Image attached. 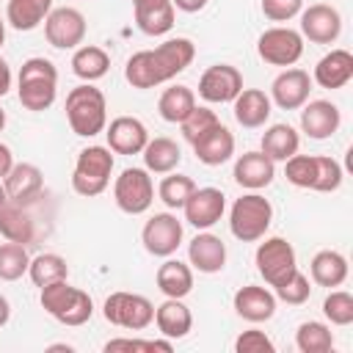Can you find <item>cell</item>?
Masks as SVG:
<instances>
[{
    "instance_id": "f5cc1de1",
    "label": "cell",
    "mask_w": 353,
    "mask_h": 353,
    "mask_svg": "<svg viewBox=\"0 0 353 353\" xmlns=\"http://www.w3.org/2000/svg\"><path fill=\"white\" fill-rule=\"evenodd\" d=\"M8 204V196H6V188H3V182H0V210Z\"/></svg>"
},
{
    "instance_id": "3957f363",
    "label": "cell",
    "mask_w": 353,
    "mask_h": 353,
    "mask_svg": "<svg viewBox=\"0 0 353 353\" xmlns=\"http://www.w3.org/2000/svg\"><path fill=\"white\" fill-rule=\"evenodd\" d=\"M17 94L25 110H47L58 94V69L50 58H28L17 74Z\"/></svg>"
},
{
    "instance_id": "83f0119b",
    "label": "cell",
    "mask_w": 353,
    "mask_h": 353,
    "mask_svg": "<svg viewBox=\"0 0 353 353\" xmlns=\"http://www.w3.org/2000/svg\"><path fill=\"white\" fill-rule=\"evenodd\" d=\"M309 273H312V281L320 287H328V290L342 287L347 279V259H345V254L331 251V248L317 251L309 262Z\"/></svg>"
},
{
    "instance_id": "c3c4849f",
    "label": "cell",
    "mask_w": 353,
    "mask_h": 353,
    "mask_svg": "<svg viewBox=\"0 0 353 353\" xmlns=\"http://www.w3.org/2000/svg\"><path fill=\"white\" fill-rule=\"evenodd\" d=\"M171 3H174V8H179L185 14H196V11H201L207 6V0H171Z\"/></svg>"
},
{
    "instance_id": "e0dca14e",
    "label": "cell",
    "mask_w": 353,
    "mask_h": 353,
    "mask_svg": "<svg viewBox=\"0 0 353 353\" xmlns=\"http://www.w3.org/2000/svg\"><path fill=\"white\" fill-rule=\"evenodd\" d=\"M309 91H312L309 72L290 66L281 74H276L270 85V102H276L281 110H298L303 108V102H309Z\"/></svg>"
},
{
    "instance_id": "44dd1931",
    "label": "cell",
    "mask_w": 353,
    "mask_h": 353,
    "mask_svg": "<svg viewBox=\"0 0 353 353\" xmlns=\"http://www.w3.org/2000/svg\"><path fill=\"white\" fill-rule=\"evenodd\" d=\"M234 182L245 190H262L273 182L276 176V163L259 149V152H245L234 160V171H232Z\"/></svg>"
},
{
    "instance_id": "5b68a950",
    "label": "cell",
    "mask_w": 353,
    "mask_h": 353,
    "mask_svg": "<svg viewBox=\"0 0 353 353\" xmlns=\"http://www.w3.org/2000/svg\"><path fill=\"white\" fill-rule=\"evenodd\" d=\"M270 223H273V204L256 190L243 193L229 210V229L240 243L262 240Z\"/></svg>"
},
{
    "instance_id": "ee69618b",
    "label": "cell",
    "mask_w": 353,
    "mask_h": 353,
    "mask_svg": "<svg viewBox=\"0 0 353 353\" xmlns=\"http://www.w3.org/2000/svg\"><path fill=\"white\" fill-rule=\"evenodd\" d=\"M221 119H218V113L215 110H210V108H204V105H196L182 121H179V127H182V135H185V141L188 143H193L199 135H204L210 127H215Z\"/></svg>"
},
{
    "instance_id": "681fc988",
    "label": "cell",
    "mask_w": 353,
    "mask_h": 353,
    "mask_svg": "<svg viewBox=\"0 0 353 353\" xmlns=\"http://www.w3.org/2000/svg\"><path fill=\"white\" fill-rule=\"evenodd\" d=\"M11 80H14V77H11V66H8V63L0 58V99L8 94V88H11Z\"/></svg>"
},
{
    "instance_id": "9a60e30c",
    "label": "cell",
    "mask_w": 353,
    "mask_h": 353,
    "mask_svg": "<svg viewBox=\"0 0 353 353\" xmlns=\"http://www.w3.org/2000/svg\"><path fill=\"white\" fill-rule=\"evenodd\" d=\"M301 36L312 44H334L342 33V14L328 3H314L309 8H301Z\"/></svg>"
},
{
    "instance_id": "60d3db41",
    "label": "cell",
    "mask_w": 353,
    "mask_h": 353,
    "mask_svg": "<svg viewBox=\"0 0 353 353\" xmlns=\"http://www.w3.org/2000/svg\"><path fill=\"white\" fill-rule=\"evenodd\" d=\"M273 295H276V301H284L290 306H301L312 295V281H309V276H303L301 270H295L281 284L273 287Z\"/></svg>"
},
{
    "instance_id": "f6af8a7d",
    "label": "cell",
    "mask_w": 353,
    "mask_h": 353,
    "mask_svg": "<svg viewBox=\"0 0 353 353\" xmlns=\"http://www.w3.org/2000/svg\"><path fill=\"white\" fill-rule=\"evenodd\" d=\"M174 345L171 339H127V336H119V339H110L105 345V350H135V353H154V350H163L168 353Z\"/></svg>"
},
{
    "instance_id": "ffe728a7",
    "label": "cell",
    "mask_w": 353,
    "mask_h": 353,
    "mask_svg": "<svg viewBox=\"0 0 353 353\" xmlns=\"http://www.w3.org/2000/svg\"><path fill=\"white\" fill-rule=\"evenodd\" d=\"M188 259H190V265H193L199 273H207V276L221 273L223 265H226V243H223L218 234L201 229V232L188 243Z\"/></svg>"
},
{
    "instance_id": "5bb4252c",
    "label": "cell",
    "mask_w": 353,
    "mask_h": 353,
    "mask_svg": "<svg viewBox=\"0 0 353 353\" xmlns=\"http://www.w3.org/2000/svg\"><path fill=\"white\" fill-rule=\"evenodd\" d=\"M243 91V72L232 63H215L207 66L199 77V97L212 105L232 102Z\"/></svg>"
},
{
    "instance_id": "d590c367",
    "label": "cell",
    "mask_w": 353,
    "mask_h": 353,
    "mask_svg": "<svg viewBox=\"0 0 353 353\" xmlns=\"http://www.w3.org/2000/svg\"><path fill=\"white\" fill-rule=\"evenodd\" d=\"M28 276H30V281L41 290V287H47V284H52V281L69 279V265H66V259H63L61 254L44 251V254H39V256L30 259Z\"/></svg>"
},
{
    "instance_id": "4fadbf2b",
    "label": "cell",
    "mask_w": 353,
    "mask_h": 353,
    "mask_svg": "<svg viewBox=\"0 0 353 353\" xmlns=\"http://www.w3.org/2000/svg\"><path fill=\"white\" fill-rule=\"evenodd\" d=\"M141 243L152 256H171L182 245V221L171 212H154L141 229Z\"/></svg>"
},
{
    "instance_id": "7dc6e473",
    "label": "cell",
    "mask_w": 353,
    "mask_h": 353,
    "mask_svg": "<svg viewBox=\"0 0 353 353\" xmlns=\"http://www.w3.org/2000/svg\"><path fill=\"white\" fill-rule=\"evenodd\" d=\"M303 0H262V14L270 22H290L301 14Z\"/></svg>"
},
{
    "instance_id": "2e32d148",
    "label": "cell",
    "mask_w": 353,
    "mask_h": 353,
    "mask_svg": "<svg viewBox=\"0 0 353 353\" xmlns=\"http://www.w3.org/2000/svg\"><path fill=\"white\" fill-rule=\"evenodd\" d=\"M182 212H185V221L190 226L210 229V226H215L223 218V212H226V196H223L221 188H196L188 196Z\"/></svg>"
},
{
    "instance_id": "1f68e13d",
    "label": "cell",
    "mask_w": 353,
    "mask_h": 353,
    "mask_svg": "<svg viewBox=\"0 0 353 353\" xmlns=\"http://www.w3.org/2000/svg\"><path fill=\"white\" fill-rule=\"evenodd\" d=\"M110 69V55L97 47V44H80L72 55V72L83 80V83H97L108 74Z\"/></svg>"
},
{
    "instance_id": "7402d4cb",
    "label": "cell",
    "mask_w": 353,
    "mask_h": 353,
    "mask_svg": "<svg viewBox=\"0 0 353 353\" xmlns=\"http://www.w3.org/2000/svg\"><path fill=\"white\" fill-rule=\"evenodd\" d=\"M3 188L8 201H36L44 193V174L33 163H14L11 171L3 176Z\"/></svg>"
},
{
    "instance_id": "4316f807",
    "label": "cell",
    "mask_w": 353,
    "mask_h": 353,
    "mask_svg": "<svg viewBox=\"0 0 353 353\" xmlns=\"http://www.w3.org/2000/svg\"><path fill=\"white\" fill-rule=\"evenodd\" d=\"M154 325L165 339H182L193 328V314L182 298H165L160 306H154Z\"/></svg>"
},
{
    "instance_id": "52a82bcc",
    "label": "cell",
    "mask_w": 353,
    "mask_h": 353,
    "mask_svg": "<svg viewBox=\"0 0 353 353\" xmlns=\"http://www.w3.org/2000/svg\"><path fill=\"white\" fill-rule=\"evenodd\" d=\"M102 317L110 325L127 328V331H143L154 323V303L146 295L138 292H110L102 303Z\"/></svg>"
},
{
    "instance_id": "9c48e42d",
    "label": "cell",
    "mask_w": 353,
    "mask_h": 353,
    "mask_svg": "<svg viewBox=\"0 0 353 353\" xmlns=\"http://www.w3.org/2000/svg\"><path fill=\"white\" fill-rule=\"evenodd\" d=\"M256 262V273L265 279V284L276 287L281 284L290 273L298 270V259H295V248L290 240L284 237H265V243L256 245L254 254Z\"/></svg>"
},
{
    "instance_id": "74e56055",
    "label": "cell",
    "mask_w": 353,
    "mask_h": 353,
    "mask_svg": "<svg viewBox=\"0 0 353 353\" xmlns=\"http://www.w3.org/2000/svg\"><path fill=\"white\" fill-rule=\"evenodd\" d=\"M196 190V182L190 179V176H185V174H165L163 176V182L157 185V196H160V201L168 207V210H182L185 207V201H188V196Z\"/></svg>"
},
{
    "instance_id": "db71d44e",
    "label": "cell",
    "mask_w": 353,
    "mask_h": 353,
    "mask_svg": "<svg viewBox=\"0 0 353 353\" xmlns=\"http://www.w3.org/2000/svg\"><path fill=\"white\" fill-rule=\"evenodd\" d=\"M6 44V19L0 17V47Z\"/></svg>"
},
{
    "instance_id": "f546056e",
    "label": "cell",
    "mask_w": 353,
    "mask_h": 353,
    "mask_svg": "<svg viewBox=\"0 0 353 353\" xmlns=\"http://www.w3.org/2000/svg\"><path fill=\"white\" fill-rule=\"evenodd\" d=\"M174 11L176 8H174L171 0H157V3H149V6H135L132 8L135 25L146 36H165L174 28Z\"/></svg>"
},
{
    "instance_id": "11a10c76",
    "label": "cell",
    "mask_w": 353,
    "mask_h": 353,
    "mask_svg": "<svg viewBox=\"0 0 353 353\" xmlns=\"http://www.w3.org/2000/svg\"><path fill=\"white\" fill-rule=\"evenodd\" d=\"M149 3H157V0H132V8L135 6H149Z\"/></svg>"
},
{
    "instance_id": "d6a6232c",
    "label": "cell",
    "mask_w": 353,
    "mask_h": 353,
    "mask_svg": "<svg viewBox=\"0 0 353 353\" xmlns=\"http://www.w3.org/2000/svg\"><path fill=\"white\" fill-rule=\"evenodd\" d=\"M157 290L165 298H185L193 290V268L165 256V262L157 268Z\"/></svg>"
},
{
    "instance_id": "ac0fdd59",
    "label": "cell",
    "mask_w": 353,
    "mask_h": 353,
    "mask_svg": "<svg viewBox=\"0 0 353 353\" xmlns=\"http://www.w3.org/2000/svg\"><path fill=\"white\" fill-rule=\"evenodd\" d=\"M108 135V149L113 154H141L146 141H149V130L141 119L135 116H119L105 127Z\"/></svg>"
},
{
    "instance_id": "d6986e66",
    "label": "cell",
    "mask_w": 353,
    "mask_h": 353,
    "mask_svg": "<svg viewBox=\"0 0 353 353\" xmlns=\"http://www.w3.org/2000/svg\"><path fill=\"white\" fill-rule=\"evenodd\" d=\"M342 124V113L334 102L328 99H312V102H303V110H301V130L312 138V141H325L331 138Z\"/></svg>"
},
{
    "instance_id": "603a6c76",
    "label": "cell",
    "mask_w": 353,
    "mask_h": 353,
    "mask_svg": "<svg viewBox=\"0 0 353 353\" xmlns=\"http://www.w3.org/2000/svg\"><path fill=\"white\" fill-rule=\"evenodd\" d=\"M234 312L248 323H265L276 314V295L268 287L245 284L234 292Z\"/></svg>"
},
{
    "instance_id": "d4e9b609",
    "label": "cell",
    "mask_w": 353,
    "mask_h": 353,
    "mask_svg": "<svg viewBox=\"0 0 353 353\" xmlns=\"http://www.w3.org/2000/svg\"><path fill=\"white\" fill-rule=\"evenodd\" d=\"M232 110H234V119H237L240 127L256 130V127H262L270 119L273 102H270V97L262 88H243L232 99Z\"/></svg>"
},
{
    "instance_id": "30bf717a",
    "label": "cell",
    "mask_w": 353,
    "mask_h": 353,
    "mask_svg": "<svg viewBox=\"0 0 353 353\" xmlns=\"http://www.w3.org/2000/svg\"><path fill=\"white\" fill-rule=\"evenodd\" d=\"M256 52L270 66H292L303 55V36L287 25H273L256 39Z\"/></svg>"
},
{
    "instance_id": "6da1fadb",
    "label": "cell",
    "mask_w": 353,
    "mask_h": 353,
    "mask_svg": "<svg viewBox=\"0 0 353 353\" xmlns=\"http://www.w3.org/2000/svg\"><path fill=\"white\" fill-rule=\"evenodd\" d=\"M196 58V44L185 36L165 39L154 50H138L124 63V80L132 88H154L174 80Z\"/></svg>"
},
{
    "instance_id": "484cf974",
    "label": "cell",
    "mask_w": 353,
    "mask_h": 353,
    "mask_svg": "<svg viewBox=\"0 0 353 353\" xmlns=\"http://www.w3.org/2000/svg\"><path fill=\"white\" fill-rule=\"evenodd\" d=\"M350 77H353V55L347 50H331L328 55H323L312 74V80L328 91L347 85Z\"/></svg>"
},
{
    "instance_id": "836d02e7",
    "label": "cell",
    "mask_w": 353,
    "mask_h": 353,
    "mask_svg": "<svg viewBox=\"0 0 353 353\" xmlns=\"http://www.w3.org/2000/svg\"><path fill=\"white\" fill-rule=\"evenodd\" d=\"M301 146V135L292 124H270L262 135V152L273 160V163H284L290 160Z\"/></svg>"
},
{
    "instance_id": "8fae6325",
    "label": "cell",
    "mask_w": 353,
    "mask_h": 353,
    "mask_svg": "<svg viewBox=\"0 0 353 353\" xmlns=\"http://www.w3.org/2000/svg\"><path fill=\"white\" fill-rule=\"evenodd\" d=\"M85 17L72 6L52 8L44 19V39L55 50H77L85 41Z\"/></svg>"
},
{
    "instance_id": "8d00e7d4",
    "label": "cell",
    "mask_w": 353,
    "mask_h": 353,
    "mask_svg": "<svg viewBox=\"0 0 353 353\" xmlns=\"http://www.w3.org/2000/svg\"><path fill=\"white\" fill-rule=\"evenodd\" d=\"M295 345L301 353H328L334 347V334L320 320H306L295 331Z\"/></svg>"
},
{
    "instance_id": "f907efd6",
    "label": "cell",
    "mask_w": 353,
    "mask_h": 353,
    "mask_svg": "<svg viewBox=\"0 0 353 353\" xmlns=\"http://www.w3.org/2000/svg\"><path fill=\"white\" fill-rule=\"evenodd\" d=\"M11 165H14V154H11V149L6 143H0V179L11 171Z\"/></svg>"
},
{
    "instance_id": "7bdbcfd3",
    "label": "cell",
    "mask_w": 353,
    "mask_h": 353,
    "mask_svg": "<svg viewBox=\"0 0 353 353\" xmlns=\"http://www.w3.org/2000/svg\"><path fill=\"white\" fill-rule=\"evenodd\" d=\"M284 176H287L290 185L312 190V185H314V154H298L295 152L290 160H284Z\"/></svg>"
},
{
    "instance_id": "7a4b0ae2",
    "label": "cell",
    "mask_w": 353,
    "mask_h": 353,
    "mask_svg": "<svg viewBox=\"0 0 353 353\" xmlns=\"http://www.w3.org/2000/svg\"><path fill=\"white\" fill-rule=\"evenodd\" d=\"M66 121L74 135L94 138L108 127V99L94 83H80L66 94Z\"/></svg>"
},
{
    "instance_id": "ab89813d",
    "label": "cell",
    "mask_w": 353,
    "mask_h": 353,
    "mask_svg": "<svg viewBox=\"0 0 353 353\" xmlns=\"http://www.w3.org/2000/svg\"><path fill=\"white\" fill-rule=\"evenodd\" d=\"M342 176H345L342 174V165L334 157L314 154V185H312V190H317V193H334V190H339Z\"/></svg>"
},
{
    "instance_id": "7c38bea8",
    "label": "cell",
    "mask_w": 353,
    "mask_h": 353,
    "mask_svg": "<svg viewBox=\"0 0 353 353\" xmlns=\"http://www.w3.org/2000/svg\"><path fill=\"white\" fill-rule=\"evenodd\" d=\"M44 196H39L36 201H8L3 210H0V234L11 243H22V245H30L41 237V226H39V218H36V207Z\"/></svg>"
},
{
    "instance_id": "816d5d0a",
    "label": "cell",
    "mask_w": 353,
    "mask_h": 353,
    "mask_svg": "<svg viewBox=\"0 0 353 353\" xmlns=\"http://www.w3.org/2000/svg\"><path fill=\"white\" fill-rule=\"evenodd\" d=\"M8 317H11V303L6 295H0V328L8 323Z\"/></svg>"
},
{
    "instance_id": "cb8c5ba5",
    "label": "cell",
    "mask_w": 353,
    "mask_h": 353,
    "mask_svg": "<svg viewBox=\"0 0 353 353\" xmlns=\"http://www.w3.org/2000/svg\"><path fill=\"white\" fill-rule=\"evenodd\" d=\"M190 146H193L199 163H204V165H221V163H226L234 154V135H232L229 127H223L218 121L204 135H199Z\"/></svg>"
},
{
    "instance_id": "8992f818",
    "label": "cell",
    "mask_w": 353,
    "mask_h": 353,
    "mask_svg": "<svg viewBox=\"0 0 353 353\" xmlns=\"http://www.w3.org/2000/svg\"><path fill=\"white\" fill-rule=\"evenodd\" d=\"M113 174V152L108 146H85L80 149L72 171V190L77 196H99L110 185Z\"/></svg>"
},
{
    "instance_id": "f35d334b",
    "label": "cell",
    "mask_w": 353,
    "mask_h": 353,
    "mask_svg": "<svg viewBox=\"0 0 353 353\" xmlns=\"http://www.w3.org/2000/svg\"><path fill=\"white\" fill-rule=\"evenodd\" d=\"M30 256L22 243H0V281H17L28 273Z\"/></svg>"
},
{
    "instance_id": "bcb514c9",
    "label": "cell",
    "mask_w": 353,
    "mask_h": 353,
    "mask_svg": "<svg viewBox=\"0 0 353 353\" xmlns=\"http://www.w3.org/2000/svg\"><path fill=\"white\" fill-rule=\"evenodd\" d=\"M234 350H237V353H273L276 345H273V339H270L265 331L248 328V331H243V334L234 339Z\"/></svg>"
},
{
    "instance_id": "277c9868",
    "label": "cell",
    "mask_w": 353,
    "mask_h": 353,
    "mask_svg": "<svg viewBox=\"0 0 353 353\" xmlns=\"http://www.w3.org/2000/svg\"><path fill=\"white\" fill-rule=\"evenodd\" d=\"M39 303L52 320H58L61 325H72V328L85 325L91 320V314H94L91 295L85 290H80V287H72L66 279L41 287Z\"/></svg>"
},
{
    "instance_id": "ba28073f",
    "label": "cell",
    "mask_w": 353,
    "mask_h": 353,
    "mask_svg": "<svg viewBox=\"0 0 353 353\" xmlns=\"http://www.w3.org/2000/svg\"><path fill=\"white\" fill-rule=\"evenodd\" d=\"M113 201L127 215H141L154 201V182L146 168H124L113 182Z\"/></svg>"
},
{
    "instance_id": "f1b7e54d",
    "label": "cell",
    "mask_w": 353,
    "mask_h": 353,
    "mask_svg": "<svg viewBox=\"0 0 353 353\" xmlns=\"http://www.w3.org/2000/svg\"><path fill=\"white\" fill-rule=\"evenodd\" d=\"M143 165L149 174H171L176 171V165L182 163V149L176 141L160 135V138H149L143 146Z\"/></svg>"
},
{
    "instance_id": "4dcf8cb0",
    "label": "cell",
    "mask_w": 353,
    "mask_h": 353,
    "mask_svg": "<svg viewBox=\"0 0 353 353\" xmlns=\"http://www.w3.org/2000/svg\"><path fill=\"white\" fill-rule=\"evenodd\" d=\"M50 11H52V0H8L6 25H11L14 30H33L47 19Z\"/></svg>"
},
{
    "instance_id": "9f6ffc18",
    "label": "cell",
    "mask_w": 353,
    "mask_h": 353,
    "mask_svg": "<svg viewBox=\"0 0 353 353\" xmlns=\"http://www.w3.org/2000/svg\"><path fill=\"white\" fill-rule=\"evenodd\" d=\"M3 127H6V110L0 108V132H3Z\"/></svg>"
},
{
    "instance_id": "e575fe53",
    "label": "cell",
    "mask_w": 353,
    "mask_h": 353,
    "mask_svg": "<svg viewBox=\"0 0 353 353\" xmlns=\"http://www.w3.org/2000/svg\"><path fill=\"white\" fill-rule=\"evenodd\" d=\"M193 108H196V94L190 85H171L157 99V110L168 124H179Z\"/></svg>"
},
{
    "instance_id": "b9f144b4",
    "label": "cell",
    "mask_w": 353,
    "mask_h": 353,
    "mask_svg": "<svg viewBox=\"0 0 353 353\" xmlns=\"http://www.w3.org/2000/svg\"><path fill=\"white\" fill-rule=\"evenodd\" d=\"M323 314L334 325H350L353 323V295L347 290H331L323 301Z\"/></svg>"
}]
</instances>
